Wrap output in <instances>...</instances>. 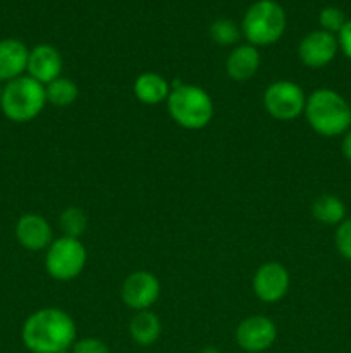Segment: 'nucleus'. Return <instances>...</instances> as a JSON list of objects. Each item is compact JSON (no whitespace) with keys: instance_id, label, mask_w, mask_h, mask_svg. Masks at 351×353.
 Listing matches in <instances>:
<instances>
[{"instance_id":"obj_28","label":"nucleus","mask_w":351,"mask_h":353,"mask_svg":"<svg viewBox=\"0 0 351 353\" xmlns=\"http://www.w3.org/2000/svg\"><path fill=\"white\" fill-rule=\"evenodd\" d=\"M2 92H3V86H2V83H0V99H2Z\"/></svg>"},{"instance_id":"obj_19","label":"nucleus","mask_w":351,"mask_h":353,"mask_svg":"<svg viewBox=\"0 0 351 353\" xmlns=\"http://www.w3.org/2000/svg\"><path fill=\"white\" fill-rule=\"evenodd\" d=\"M45 93H47V103L62 109V107L72 105L78 100L79 86L76 85L74 79L61 76L45 86Z\"/></svg>"},{"instance_id":"obj_18","label":"nucleus","mask_w":351,"mask_h":353,"mask_svg":"<svg viewBox=\"0 0 351 353\" xmlns=\"http://www.w3.org/2000/svg\"><path fill=\"white\" fill-rule=\"evenodd\" d=\"M312 214L319 223L327 226H339L346 219V205L336 195H320L313 200Z\"/></svg>"},{"instance_id":"obj_2","label":"nucleus","mask_w":351,"mask_h":353,"mask_svg":"<svg viewBox=\"0 0 351 353\" xmlns=\"http://www.w3.org/2000/svg\"><path fill=\"white\" fill-rule=\"evenodd\" d=\"M303 114L308 126L320 137H341L351 128V105L336 90L319 88L310 93Z\"/></svg>"},{"instance_id":"obj_21","label":"nucleus","mask_w":351,"mask_h":353,"mask_svg":"<svg viewBox=\"0 0 351 353\" xmlns=\"http://www.w3.org/2000/svg\"><path fill=\"white\" fill-rule=\"evenodd\" d=\"M210 38L217 45L231 47V45H236L240 41L241 28L234 21L224 19L222 17V19H217L212 23V26H210Z\"/></svg>"},{"instance_id":"obj_24","label":"nucleus","mask_w":351,"mask_h":353,"mask_svg":"<svg viewBox=\"0 0 351 353\" xmlns=\"http://www.w3.org/2000/svg\"><path fill=\"white\" fill-rule=\"evenodd\" d=\"M71 353H110V348L100 338L88 336L81 338V340H76L71 348Z\"/></svg>"},{"instance_id":"obj_15","label":"nucleus","mask_w":351,"mask_h":353,"mask_svg":"<svg viewBox=\"0 0 351 353\" xmlns=\"http://www.w3.org/2000/svg\"><path fill=\"white\" fill-rule=\"evenodd\" d=\"M260 52L250 43L237 45L226 59V72L233 81L244 83L253 78L260 69Z\"/></svg>"},{"instance_id":"obj_6","label":"nucleus","mask_w":351,"mask_h":353,"mask_svg":"<svg viewBox=\"0 0 351 353\" xmlns=\"http://www.w3.org/2000/svg\"><path fill=\"white\" fill-rule=\"evenodd\" d=\"M88 254L79 238L61 236L45 250V271L55 281L67 283L85 269Z\"/></svg>"},{"instance_id":"obj_26","label":"nucleus","mask_w":351,"mask_h":353,"mask_svg":"<svg viewBox=\"0 0 351 353\" xmlns=\"http://www.w3.org/2000/svg\"><path fill=\"white\" fill-rule=\"evenodd\" d=\"M343 154L346 157V161L351 164V128L344 133L343 138Z\"/></svg>"},{"instance_id":"obj_23","label":"nucleus","mask_w":351,"mask_h":353,"mask_svg":"<svg viewBox=\"0 0 351 353\" xmlns=\"http://www.w3.org/2000/svg\"><path fill=\"white\" fill-rule=\"evenodd\" d=\"M334 243H336L337 252L346 261L351 262V219H344L337 226L336 234H334Z\"/></svg>"},{"instance_id":"obj_8","label":"nucleus","mask_w":351,"mask_h":353,"mask_svg":"<svg viewBox=\"0 0 351 353\" xmlns=\"http://www.w3.org/2000/svg\"><path fill=\"white\" fill-rule=\"evenodd\" d=\"M160 281L150 271H134L124 279L120 286V299L124 305L134 312L150 310L160 296Z\"/></svg>"},{"instance_id":"obj_3","label":"nucleus","mask_w":351,"mask_h":353,"mask_svg":"<svg viewBox=\"0 0 351 353\" xmlns=\"http://www.w3.org/2000/svg\"><path fill=\"white\" fill-rule=\"evenodd\" d=\"M169 116L178 126L198 131L209 126L213 119V100L206 90L196 85L178 83L167 99Z\"/></svg>"},{"instance_id":"obj_13","label":"nucleus","mask_w":351,"mask_h":353,"mask_svg":"<svg viewBox=\"0 0 351 353\" xmlns=\"http://www.w3.org/2000/svg\"><path fill=\"white\" fill-rule=\"evenodd\" d=\"M64 61H62L61 52L48 43H40L30 50L28 57V76L36 79L43 86L52 83L54 79L61 78Z\"/></svg>"},{"instance_id":"obj_22","label":"nucleus","mask_w":351,"mask_h":353,"mask_svg":"<svg viewBox=\"0 0 351 353\" xmlns=\"http://www.w3.org/2000/svg\"><path fill=\"white\" fill-rule=\"evenodd\" d=\"M319 23H320V30L327 31V33L337 34L343 26L346 24V17H344V12L337 7H323L319 14Z\"/></svg>"},{"instance_id":"obj_14","label":"nucleus","mask_w":351,"mask_h":353,"mask_svg":"<svg viewBox=\"0 0 351 353\" xmlns=\"http://www.w3.org/2000/svg\"><path fill=\"white\" fill-rule=\"evenodd\" d=\"M30 48L17 38L0 40V83L12 81L24 76Z\"/></svg>"},{"instance_id":"obj_12","label":"nucleus","mask_w":351,"mask_h":353,"mask_svg":"<svg viewBox=\"0 0 351 353\" xmlns=\"http://www.w3.org/2000/svg\"><path fill=\"white\" fill-rule=\"evenodd\" d=\"M16 240L24 250L43 252L54 241L52 226L40 214H23L16 223Z\"/></svg>"},{"instance_id":"obj_9","label":"nucleus","mask_w":351,"mask_h":353,"mask_svg":"<svg viewBox=\"0 0 351 353\" xmlns=\"http://www.w3.org/2000/svg\"><path fill=\"white\" fill-rule=\"evenodd\" d=\"M291 278L289 271L281 262H265L257 269L253 276V293L260 302L264 303H277L288 295Z\"/></svg>"},{"instance_id":"obj_17","label":"nucleus","mask_w":351,"mask_h":353,"mask_svg":"<svg viewBox=\"0 0 351 353\" xmlns=\"http://www.w3.org/2000/svg\"><path fill=\"white\" fill-rule=\"evenodd\" d=\"M162 334V321L151 310H141L129 321V336L140 347H151Z\"/></svg>"},{"instance_id":"obj_1","label":"nucleus","mask_w":351,"mask_h":353,"mask_svg":"<svg viewBox=\"0 0 351 353\" xmlns=\"http://www.w3.org/2000/svg\"><path fill=\"white\" fill-rule=\"evenodd\" d=\"M21 340L31 353H67L78 340V330L65 310L45 307L28 316Z\"/></svg>"},{"instance_id":"obj_11","label":"nucleus","mask_w":351,"mask_h":353,"mask_svg":"<svg viewBox=\"0 0 351 353\" xmlns=\"http://www.w3.org/2000/svg\"><path fill=\"white\" fill-rule=\"evenodd\" d=\"M339 52L337 37L323 30H317L303 37L298 47V57L310 69H322L336 59Z\"/></svg>"},{"instance_id":"obj_4","label":"nucleus","mask_w":351,"mask_h":353,"mask_svg":"<svg viewBox=\"0 0 351 353\" xmlns=\"http://www.w3.org/2000/svg\"><path fill=\"white\" fill-rule=\"evenodd\" d=\"M286 26L288 17L281 3L275 0H257L244 12L241 34L253 47H268L281 40Z\"/></svg>"},{"instance_id":"obj_5","label":"nucleus","mask_w":351,"mask_h":353,"mask_svg":"<svg viewBox=\"0 0 351 353\" xmlns=\"http://www.w3.org/2000/svg\"><path fill=\"white\" fill-rule=\"evenodd\" d=\"M47 105L45 86L30 76H21L3 85L0 109L12 123H30Z\"/></svg>"},{"instance_id":"obj_7","label":"nucleus","mask_w":351,"mask_h":353,"mask_svg":"<svg viewBox=\"0 0 351 353\" xmlns=\"http://www.w3.org/2000/svg\"><path fill=\"white\" fill-rule=\"evenodd\" d=\"M305 92L291 79H277L264 92V109L277 121H295L305 112Z\"/></svg>"},{"instance_id":"obj_20","label":"nucleus","mask_w":351,"mask_h":353,"mask_svg":"<svg viewBox=\"0 0 351 353\" xmlns=\"http://www.w3.org/2000/svg\"><path fill=\"white\" fill-rule=\"evenodd\" d=\"M58 226L64 234L62 236H71V238H79L85 234L86 228H88V217L83 212L79 207H67L65 210H62L61 217H58Z\"/></svg>"},{"instance_id":"obj_25","label":"nucleus","mask_w":351,"mask_h":353,"mask_svg":"<svg viewBox=\"0 0 351 353\" xmlns=\"http://www.w3.org/2000/svg\"><path fill=\"white\" fill-rule=\"evenodd\" d=\"M337 43H339V50L351 59V19L346 21L343 30L337 33Z\"/></svg>"},{"instance_id":"obj_16","label":"nucleus","mask_w":351,"mask_h":353,"mask_svg":"<svg viewBox=\"0 0 351 353\" xmlns=\"http://www.w3.org/2000/svg\"><path fill=\"white\" fill-rule=\"evenodd\" d=\"M171 85L167 79L158 72H141L134 79L133 92L134 97L145 105H158L162 102H167L171 95Z\"/></svg>"},{"instance_id":"obj_10","label":"nucleus","mask_w":351,"mask_h":353,"mask_svg":"<svg viewBox=\"0 0 351 353\" xmlns=\"http://www.w3.org/2000/svg\"><path fill=\"white\" fill-rule=\"evenodd\" d=\"M277 338V326L267 316H250L236 327V343L248 353H262L272 347Z\"/></svg>"},{"instance_id":"obj_27","label":"nucleus","mask_w":351,"mask_h":353,"mask_svg":"<svg viewBox=\"0 0 351 353\" xmlns=\"http://www.w3.org/2000/svg\"><path fill=\"white\" fill-rule=\"evenodd\" d=\"M200 353H220V350L215 347H205Z\"/></svg>"}]
</instances>
